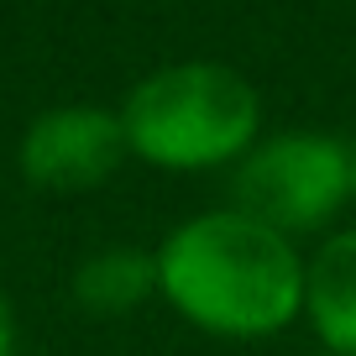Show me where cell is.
I'll return each instance as SVG.
<instances>
[{"instance_id": "obj_1", "label": "cell", "mask_w": 356, "mask_h": 356, "mask_svg": "<svg viewBox=\"0 0 356 356\" xmlns=\"http://www.w3.org/2000/svg\"><path fill=\"white\" fill-rule=\"evenodd\" d=\"M163 293L215 335H267L304 304V267L273 225L241 210L200 215L157 257Z\"/></svg>"}, {"instance_id": "obj_2", "label": "cell", "mask_w": 356, "mask_h": 356, "mask_svg": "<svg viewBox=\"0 0 356 356\" xmlns=\"http://www.w3.org/2000/svg\"><path fill=\"white\" fill-rule=\"evenodd\" d=\"M121 131L131 152L163 168L225 163L257 131V95L225 63H178L131 89Z\"/></svg>"}, {"instance_id": "obj_3", "label": "cell", "mask_w": 356, "mask_h": 356, "mask_svg": "<svg viewBox=\"0 0 356 356\" xmlns=\"http://www.w3.org/2000/svg\"><path fill=\"white\" fill-rule=\"evenodd\" d=\"M356 157L330 136H278L257 147L236 173V204L241 215L273 225V231H309L351 194Z\"/></svg>"}, {"instance_id": "obj_4", "label": "cell", "mask_w": 356, "mask_h": 356, "mask_svg": "<svg viewBox=\"0 0 356 356\" xmlns=\"http://www.w3.org/2000/svg\"><path fill=\"white\" fill-rule=\"evenodd\" d=\"M126 152L121 115L95 105H58L42 111L22 136V173L37 189H89L115 173Z\"/></svg>"}, {"instance_id": "obj_5", "label": "cell", "mask_w": 356, "mask_h": 356, "mask_svg": "<svg viewBox=\"0 0 356 356\" xmlns=\"http://www.w3.org/2000/svg\"><path fill=\"white\" fill-rule=\"evenodd\" d=\"M304 304L314 314V330L341 356H356V231L335 236L304 267Z\"/></svg>"}, {"instance_id": "obj_6", "label": "cell", "mask_w": 356, "mask_h": 356, "mask_svg": "<svg viewBox=\"0 0 356 356\" xmlns=\"http://www.w3.org/2000/svg\"><path fill=\"white\" fill-rule=\"evenodd\" d=\"M152 283H157L152 257L115 246V252H100V257H89V262L79 267L74 293H79V304L95 309V314H121V309H131V304H142Z\"/></svg>"}, {"instance_id": "obj_7", "label": "cell", "mask_w": 356, "mask_h": 356, "mask_svg": "<svg viewBox=\"0 0 356 356\" xmlns=\"http://www.w3.org/2000/svg\"><path fill=\"white\" fill-rule=\"evenodd\" d=\"M11 346H16V325H11V304L0 293V356H11Z\"/></svg>"}, {"instance_id": "obj_8", "label": "cell", "mask_w": 356, "mask_h": 356, "mask_svg": "<svg viewBox=\"0 0 356 356\" xmlns=\"http://www.w3.org/2000/svg\"><path fill=\"white\" fill-rule=\"evenodd\" d=\"M351 194H356V178H351Z\"/></svg>"}]
</instances>
